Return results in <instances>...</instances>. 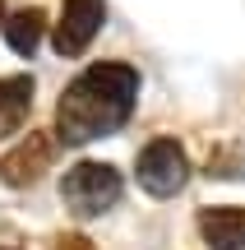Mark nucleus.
I'll use <instances>...</instances> for the list:
<instances>
[{
	"instance_id": "f257e3e1",
	"label": "nucleus",
	"mask_w": 245,
	"mask_h": 250,
	"mask_svg": "<svg viewBox=\"0 0 245 250\" xmlns=\"http://www.w3.org/2000/svg\"><path fill=\"white\" fill-rule=\"evenodd\" d=\"M139 98V70L130 65H93L83 70L56 102V139L60 144H88L120 130Z\"/></svg>"
},
{
	"instance_id": "f03ea898",
	"label": "nucleus",
	"mask_w": 245,
	"mask_h": 250,
	"mask_svg": "<svg viewBox=\"0 0 245 250\" xmlns=\"http://www.w3.org/2000/svg\"><path fill=\"white\" fill-rule=\"evenodd\" d=\"M60 199H65V208H70V213L97 218V213H107V208L120 199V171L107 167V162H79V167L65 171Z\"/></svg>"
},
{
	"instance_id": "7ed1b4c3",
	"label": "nucleus",
	"mask_w": 245,
	"mask_h": 250,
	"mask_svg": "<svg viewBox=\"0 0 245 250\" xmlns=\"http://www.w3.org/2000/svg\"><path fill=\"white\" fill-rule=\"evenodd\" d=\"M185 176H190V162H185V153H181L176 139H153L139 153V186H144L148 195H157V199L176 195V190L185 186Z\"/></svg>"
},
{
	"instance_id": "20e7f679",
	"label": "nucleus",
	"mask_w": 245,
	"mask_h": 250,
	"mask_svg": "<svg viewBox=\"0 0 245 250\" xmlns=\"http://www.w3.org/2000/svg\"><path fill=\"white\" fill-rule=\"evenodd\" d=\"M107 19V0H65L60 23H56V51L60 56H83L88 42L97 37Z\"/></svg>"
},
{
	"instance_id": "39448f33",
	"label": "nucleus",
	"mask_w": 245,
	"mask_h": 250,
	"mask_svg": "<svg viewBox=\"0 0 245 250\" xmlns=\"http://www.w3.org/2000/svg\"><path fill=\"white\" fill-rule=\"evenodd\" d=\"M51 153H56V144L46 139V134H28V139H19L14 148L0 158V181H5L9 190H23V186H33L37 176H42L46 167H51Z\"/></svg>"
},
{
	"instance_id": "423d86ee",
	"label": "nucleus",
	"mask_w": 245,
	"mask_h": 250,
	"mask_svg": "<svg viewBox=\"0 0 245 250\" xmlns=\"http://www.w3.org/2000/svg\"><path fill=\"white\" fill-rule=\"evenodd\" d=\"M199 232L213 250H245V208L218 204L199 213Z\"/></svg>"
},
{
	"instance_id": "0eeeda50",
	"label": "nucleus",
	"mask_w": 245,
	"mask_h": 250,
	"mask_svg": "<svg viewBox=\"0 0 245 250\" xmlns=\"http://www.w3.org/2000/svg\"><path fill=\"white\" fill-rule=\"evenodd\" d=\"M28 111H33V79H28V74L0 79V139L14 134L19 125L28 121Z\"/></svg>"
},
{
	"instance_id": "6e6552de",
	"label": "nucleus",
	"mask_w": 245,
	"mask_h": 250,
	"mask_svg": "<svg viewBox=\"0 0 245 250\" xmlns=\"http://www.w3.org/2000/svg\"><path fill=\"white\" fill-rule=\"evenodd\" d=\"M5 42L14 46L19 56H33L37 51V42H42V28H46V14L37 5H28V9H19V14H9L5 23Z\"/></svg>"
},
{
	"instance_id": "1a4fd4ad",
	"label": "nucleus",
	"mask_w": 245,
	"mask_h": 250,
	"mask_svg": "<svg viewBox=\"0 0 245 250\" xmlns=\"http://www.w3.org/2000/svg\"><path fill=\"white\" fill-rule=\"evenodd\" d=\"M56 250H93V241H88V236H60Z\"/></svg>"
},
{
	"instance_id": "9d476101",
	"label": "nucleus",
	"mask_w": 245,
	"mask_h": 250,
	"mask_svg": "<svg viewBox=\"0 0 245 250\" xmlns=\"http://www.w3.org/2000/svg\"><path fill=\"white\" fill-rule=\"evenodd\" d=\"M0 14H5V5H0Z\"/></svg>"
},
{
	"instance_id": "9b49d317",
	"label": "nucleus",
	"mask_w": 245,
	"mask_h": 250,
	"mask_svg": "<svg viewBox=\"0 0 245 250\" xmlns=\"http://www.w3.org/2000/svg\"><path fill=\"white\" fill-rule=\"evenodd\" d=\"M0 250H5V246H0Z\"/></svg>"
}]
</instances>
